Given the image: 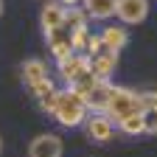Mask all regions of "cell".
<instances>
[{"label":"cell","instance_id":"cell-11","mask_svg":"<svg viewBox=\"0 0 157 157\" xmlns=\"http://www.w3.org/2000/svg\"><path fill=\"white\" fill-rule=\"evenodd\" d=\"M98 36H101V45H104L107 51H112V53H118L121 48H126V42H129L126 25H104Z\"/></svg>","mask_w":157,"mask_h":157},{"label":"cell","instance_id":"cell-21","mask_svg":"<svg viewBox=\"0 0 157 157\" xmlns=\"http://www.w3.org/2000/svg\"><path fill=\"white\" fill-rule=\"evenodd\" d=\"M65 9H76V6H82V0H59Z\"/></svg>","mask_w":157,"mask_h":157},{"label":"cell","instance_id":"cell-12","mask_svg":"<svg viewBox=\"0 0 157 157\" xmlns=\"http://www.w3.org/2000/svg\"><path fill=\"white\" fill-rule=\"evenodd\" d=\"M82 9L90 20H109L118 14V0H82Z\"/></svg>","mask_w":157,"mask_h":157},{"label":"cell","instance_id":"cell-23","mask_svg":"<svg viewBox=\"0 0 157 157\" xmlns=\"http://www.w3.org/2000/svg\"><path fill=\"white\" fill-rule=\"evenodd\" d=\"M0 151H3V137H0Z\"/></svg>","mask_w":157,"mask_h":157},{"label":"cell","instance_id":"cell-14","mask_svg":"<svg viewBox=\"0 0 157 157\" xmlns=\"http://www.w3.org/2000/svg\"><path fill=\"white\" fill-rule=\"evenodd\" d=\"M87 11L82 9V6H76V9H67V17H65V28L70 31V34H76V31H87Z\"/></svg>","mask_w":157,"mask_h":157},{"label":"cell","instance_id":"cell-9","mask_svg":"<svg viewBox=\"0 0 157 157\" xmlns=\"http://www.w3.org/2000/svg\"><path fill=\"white\" fill-rule=\"evenodd\" d=\"M112 90H115V84H109V82H98V84L93 87V93L84 98L90 115H101V112H107V104H109V98H112Z\"/></svg>","mask_w":157,"mask_h":157},{"label":"cell","instance_id":"cell-16","mask_svg":"<svg viewBox=\"0 0 157 157\" xmlns=\"http://www.w3.org/2000/svg\"><path fill=\"white\" fill-rule=\"evenodd\" d=\"M28 90H31V95H34L36 101H39V98H45V95H51V93H53L56 87H53V82H51V76H48V78H42V82H36V84H31Z\"/></svg>","mask_w":157,"mask_h":157},{"label":"cell","instance_id":"cell-3","mask_svg":"<svg viewBox=\"0 0 157 157\" xmlns=\"http://www.w3.org/2000/svg\"><path fill=\"white\" fill-rule=\"evenodd\" d=\"M56 70H59V78H62L67 87H73L84 73H90V56L73 53V56L62 59V62H56Z\"/></svg>","mask_w":157,"mask_h":157},{"label":"cell","instance_id":"cell-17","mask_svg":"<svg viewBox=\"0 0 157 157\" xmlns=\"http://www.w3.org/2000/svg\"><path fill=\"white\" fill-rule=\"evenodd\" d=\"M140 107H143V112L157 109V90H140Z\"/></svg>","mask_w":157,"mask_h":157},{"label":"cell","instance_id":"cell-13","mask_svg":"<svg viewBox=\"0 0 157 157\" xmlns=\"http://www.w3.org/2000/svg\"><path fill=\"white\" fill-rule=\"evenodd\" d=\"M42 78H48V65L42 59H28V62H23V82L28 87L42 82Z\"/></svg>","mask_w":157,"mask_h":157},{"label":"cell","instance_id":"cell-8","mask_svg":"<svg viewBox=\"0 0 157 157\" xmlns=\"http://www.w3.org/2000/svg\"><path fill=\"white\" fill-rule=\"evenodd\" d=\"M84 132H87L90 140H95V143H107L109 137L115 135V124L109 121L104 112H101V115H90L87 124H84Z\"/></svg>","mask_w":157,"mask_h":157},{"label":"cell","instance_id":"cell-20","mask_svg":"<svg viewBox=\"0 0 157 157\" xmlns=\"http://www.w3.org/2000/svg\"><path fill=\"white\" fill-rule=\"evenodd\" d=\"M143 118H146V135H157V109L143 112Z\"/></svg>","mask_w":157,"mask_h":157},{"label":"cell","instance_id":"cell-18","mask_svg":"<svg viewBox=\"0 0 157 157\" xmlns=\"http://www.w3.org/2000/svg\"><path fill=\"white\" fill-rule=\"evenodd\" d=\"M56 104H59V90H53V93H51V95H45V98H39V109L48 112V115H53V112H56Z\"/></svg>","mask_w":157,"mask_h":157},{"label":"cell","instance_id":"cell-10","mask_svg":"<svg viewBox=\"0 0 157 157\" xmlns=\"http://www.w3.org/2000/svg\"><path fill=\"white\" fill-rule=\"evenodd\" d=\"M115 67H118V53H112V51H101V53H95V56H90V70L98 76V78H104V82H109V76L115 73Z\"/></svg>","mask_w":157,"mask_h":157},{"label":"cell","instance_id":"cell-5","mask_svg":"<svg viewBox=\"0 0 157 157\" xmlns=\"http://www.w3.org/2000/svg\"><path fill=\"white\" fill-rule=\"evenodd\" d=\"M118 20L124 25H137L149 17V0H118Z\"/></svg>","mask_w":157,"mask_h":157},{"label":"cell","instance_id":"cell-4","mask_svg":"<svg viewBox=\"0 0 157 157\" xmlns=\"http://www.w3.org/2000/svg\"><path fill=\"white\" fill-rule=\"evenodd\" d=\"M62 151H65V143H62V137L53 135V132L36 135L28 143V157H62Z\"/></svg>","mask_w":157,"mask_h":157},{"label":"cell","instance_id":"cell-6","mask_svg":"<svg viewBox=\"0 0 157 157\" xmlns=\"http://www.w3.org/2000/svg\"><path fill=\"white\" fill-rule=\"evenodd\" d=\"M45 39H48L51 53L56 56V62H62V59H67V56L76 53V48H73V34H70L65 25H62V28H56V31H48Z\"/></svg>","mask_w":157,"mask_h":157},{"label":"cell","instance_id":"cell-22","mask_svg":"<svg viewBox=\"0 0 157 157\" xmlns=\"http://www.w3.org/2000/svg\"><path fill=\"white\" fill-rule=\"evenodd\" d=\"M0 14H3V0H0Z\"/></svg>","mask_w":157,"mask_h":157},{"label":"cell","instance_id":"cell-1","mask_svg":"<svg viewBox=\"0 0 157 157\" xmlns=\"http://www.w3.org/2000/svg\"><path fill=\"white\" fill-rule=\"evenodd\" d=\"M53 118L62 126L67 129H76V126H84L87 124V118H90V109H87V101L82 95H78L73 87H65V90H59V104H56V112Z\"/></svg>","mask_w":157,"mask_h":157},{"label":"cell","instance_id":"cell-15","mask_svg":"<svg viewBox=\"0 0 157 157\" xmlns=\"http://www.w3.org/2000/svg\"><path fill=\"white\" fill-rule=\"evenodd\" d=\"M118 129H121L124 135H129V137L146 135V118H143V115H132V118H126V121L118 124Z\"/></svg>","mask_w":157,"mask_h":157},{"label":"cell","instance_id":"cell-7","mask_svg":"<svg viewBox=\"0 0 157 157\" xmlns=\"http://www.w3.org/2000/svg\"><path fill=\"white\" fill-rule=\"evenodd\" d=\"M65 17H67V9L59 3V0H48V3L42 6V11H39V25H42V31H56L65 25Z\"/></svg>","mask_w":157,"mask_h":157},{"label":"cell","instance_id":"cell-2","mask_svg":"<svg viewBox=\"0 0 157 157\" xmlns=\"http://www.w3.org/2000/svg\"><path fill=\"white\" fill-rule=\"evenodd\" d=\"M104 115L109 118L115 126L121 124V121H126V118H132V115H143L140 93H135V90H129V87H115Z\"/></svg>","mask_w":157,"mask_h":157},{"label":"cell","instance_id":"cell-19","mask_svg":"<svg viewBox=\"0 0 157 157\" xmlns=\"http://www.w3.org/2000/svg\"><path fill=\"white\" fill-rule=\"evenodd\" d=\"M90 39H93V36H90V31H76V34H73V48H76V51H78V48L87 51Z\"/></svg>","mask_w":157,"mask_h":157}]
</instances>
